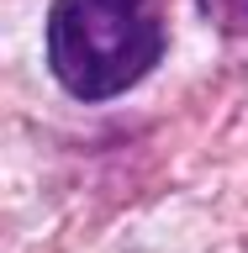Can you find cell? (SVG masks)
Listing matches in <instances>:
<instances>
[{"mask_svg": "<svg viewBox=\"0 0 248 253\" xmlns=\"http://www.w3.org/2000/svg\"><path fill=\"white\" fill-rule=\"evenodd\" d=\"M206 21L227 37H248V0H201Z\"/></svg>", "mask_w": 248, "mask_h": 253, "instance_id": "2", "label": "cell"}, {"mask_svg": "<svg viewBox=\"0 0 248 253\" xmlns=\"http://www.w3.org/2000/svg\"><path fill=\"white\" fill-rule=\"evenodd\" d=\"M164 53L158 0H58L48 16V63L69 95L111 100Z\"/></svg>", "mask_w": 248, "mask_h": 253, "instance_id": "1", "label": "cell"}]
</instances>
